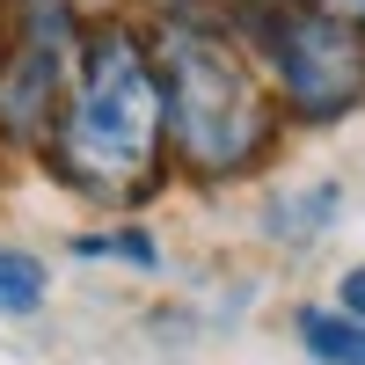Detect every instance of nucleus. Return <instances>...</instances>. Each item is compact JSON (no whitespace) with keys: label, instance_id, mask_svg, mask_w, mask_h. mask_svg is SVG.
<instances>
[{"label":"nucleus","instance_id":"nucleus-2","mask_svg":"<svg viewBox=\"0 0 365 365\" xmlns=\"http://www.w3.org/2000/svg\"><path fill=\"white\" fill-rule=\"evenodd\" d=\"M154 66H161V96H168V146L197 182H234L270 154L278 96H270L256 51H241L220 22L161 15Z\"/></svg>","mask_w":365,"mask_h":365},{"label":"nucleus","instance_id":"nucleus-8","mask_svg":"<svg viewBox=\"0 0 365 365\" xmlns=\"http://www.w3.org/2000/svg\"><path fill=\"white\" fill-rule=\"evenodd\" d=\"M73 256H117V263H132V270H154L161 263V241L146 234V227H110V234H81Z\"/></svg>","mask_w":365,"mask_h":365},{"label":"nucleus","instance_id":"nucleus-10","mask_svg":"<svg viewBox=\"0 0 365 365\" xmlns=\"http://www.w3.org/2000/svg\"><path fill=\"white\" fill-rule=\"evenodd\" d=\"M292 8H322V15H336L344 29H358V37H365V0H292Z\"/></svg>","mask_w":365,"mask_h":365},{"label":"nucleus","instance_id":"nucleus-9","mask_svg":"<svg viewBox=\"0 0 365 365\" xmlns=\"http://www.w3.org/2000/svg\"><path fill=\"white\" fill-rule=\"evenodd\" d=\"M336 307L365 322V263H351V270H344V278H336Z\"/></svg>","mask_w":365,"mask_h":365},{"label":"nucleus","instance_id":"nucleus-5","mask_svg":"<svg viewBox=\"0 0 365 365\" xmlns=\"http://www.w3.org/2000/svg\"><path fill=\"white\" fill-rule=\"evenodd\" d=\"M292 336H299V351H307L314 365H365V322L344 314L336 299H329V307H299Z\"/></svg>","mask_w":365,"mask_h":365},{"label":"nucleus","instance_id":"nucleus-1","mask_svg":"<svg viewBox=\"0 0 365 365\" xmlns=\"http://www.w3.org/2000/svg\"><path fill=\"white\" fill-rule=\"evenodd\" d=\"M161 139H168V96H161L154 44L125 22L88 29L81 66H73V96H66L58 132H51V168L81 197L117 205V197H139L154 182Z\"/></svg>","mask_w":365,"mask_h":365},{"label":"nucleus","instance_id":"nucleus-7","mask_svg":"<svg viewBox=\"0 0 365 365\" xmlns=\"http://www.w3.org/2000/svg\"><path fill=\"white\" fill-rule=\"evenodd\" d=\"M336 182H307V190H292V197H278V212H270V241H314L329 220H336Z\"/></svg>","mask_w":365,"mask_h":365},{"label":"nucleus","instance_id":"nucleus-6","mask_svg":"<svg viewBox=\"0 0 365 365\" xmlns=\"http://www.w3.org/2000/svg\"><path fill=\"white\" fill-rule=\"evenodd\" d=\"M44 299H51V270L29 256V249H8V241H0V314L29 322Z\"/></svg>","mask_w":365,"mask_h":365},{"label":"nucleus","instance_id":"nucleus-3","mask_svg":"<svg viewBox=\"0 0 365 365\" xmlns=\"http://www.w3.org/2000/svg\"><path fill=\"white\" fill-rule=\"evenodd\" d=\"M241 44L299 125H336L365 103V37L322 8H241Z\"/></svg>","mask_w":365,"mask_h":365},{"label":"nucleus","instance_id":"nucleus-4","mask_svg":"<svg viewBox=\"0 0 365 365\" xmlns=\"http://www.w3.org/2000/svg\"><path fill=\"white\" fill-rule=\"evenodd\" d=\"M81 22L73 0H15L8 58H0V139L8 146H51L58 110L73 96L81 66Z\"/></svg>","mask_w":365,"mask_h":365}]
</instances>
